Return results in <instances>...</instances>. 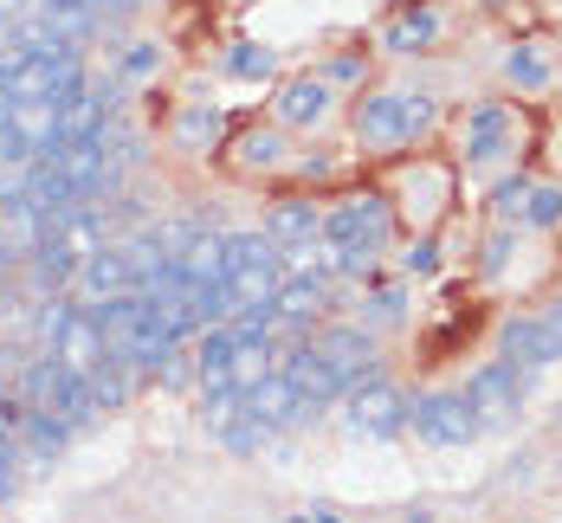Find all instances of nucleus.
<instances>
[{"label": "nucleus", "instance_id": "nucleus-1", "mask_svg": "<svg viewBox=\"0 0 562 523\" xmlns=\"http://www.w3.org/2000/svg\"><path fill=\"white\" fill-rule=\"evenodd\" d=\"M427 123H434V98H414V91H375V98L356 104V136L369 149H401Z\"/></svg>", "mask_w": 562, "mask_h": 523}, {"label": "nucleus", "instance_id": "nucleus-2", "mask_svg": "<svg viewBox=\"0 0 562 523\" xmlns=\"http://www.w3.org/2000/svg\"><path fill=\"white\" fill-rule=\"evenodd\" d=\"M324 239L330 246H349V252H369V259H382L394 239V207L382 194H356V201H337L330 214H324Z\"/></svg>", "mask_w": 562, "mask_h": 523}, {"label": "nucleus", "instance_id": "nucleus-3", "mask_svg": "<svg viewBox=\"0 0 562 523\" xmlns=\"http://www.w3.org/2000/svg\"><path fill=\"white\" fill-rule=\"evenodd\" d=\"M407 427L427 440V446H472L485 433V420L472 413V401L459 388H434V395H414L407 401Z\"/></svg>", "mask_w": 562, "mask_h": 523}, {"label": "nucleus", "instance_id": "nucleus-4", "mask_svg": "<svg viewBox=\"0 0 562 523\" xmlns=\"http://www.w3.org/2000/svg\"><path fill=\"white\" fill-rule=\"evenodd\" d=\"M349 433L356 440H401L407 433V395L382 375L349 382Z\"/></svg>", "mask_w": 562, "mask_h": 523}, {"label": "nucleus", "instance_id": "nucleus-5", "mask_svg": "<svg viewBox=\"0 0 562 523\" xmlns=\"http://www.w3.org/2000/svg\"><path fill=\"white\" fill-rule=\"evenodd\" d=\"M459 395L472 401V413L485 427H505V420H517V407H524V368L517 362H479Z\"/></svg>", "mask_w": 562, "mask_h": 523}, {"label": "nucleus", "instance_id": "nucleus-6", "mask_svg": "<svg viewBox=\"0 0 562 523\" xmlns=\"http://www.w3.org/2000/svg\"><path fill=\"white\" fill-rule=\"evenodd\" d=\"M505 362H517L524 375L562 362V304L550 317H510L505 323Z\"/></svg>", "mask_w": 562, "mask_h": 523}, {"label": "nucleus", "instance_id": "nucleus-7", "mask_svg": "<svg viewBox=\"0 0 562 523\" xmlns=\"http://www.w3.org/2000/svg\"><path fill=\"white\" fill-rule=\"evenodd\" d=\"M272 116H279V129H317L330 116V84L311 78V71L284 78L279 91H272Z\"/></svg>", "mask_w": 562, "mask_h": 523}, {"label": "nucleus", "instance_id": "nucleus-8", "mask_svg": "<svg viewBox=\"0 0 562 523\" xmlns=\"http://www.w3.org/2000/svg\"><path fill=\"white\" fill-rule=\"evenodd\" d=\"M317 355L337 368L342 395H349V382L375 375V337H369L362 323H337V330H324V337H317Z\"/></svg>", "mask_w": 562, "mask_h": 523}, {"label": "nucleus", "instance_id": "nucleus-9", "mask_svg": "<svg viewBox=\"0 0 562 523\" xmlns=\"http://www.w3.org/2000/svg\"><path fill=\"white\" fill-rule=\"evenodd\" d=\"M53 355L65 362V375H91V368L104 362V323H98L91 304H85V310L71 304V317H65V330H58Z\"/></svg>", "mask_w": 562, "mask_h": 523}, {"label": "nucleus", "instance_id": "nucleus-10", "mask_svg": "<svg viewBox=\"0 0 562 523\" xmlns=\"http://www.w3.org/2000/svg\"><path fill=\"white\" fill-rule=\"evenodd\" d=\"M239 413H246V420H259V427L272 433V427L304 420V395L291 388V375H284V368H272L259 388H246V395H239Z\"/></svg>", "mask_w": 562, "mask_h": 523}, {"label": "nucleus", "instance_id": "nucleus-11", "mask_svg": "<svg viewBox=\"0 0 562 523\" xmlns=\"http://www.w3.org/2000/svg\"><path fill=\"white\" fill-rule=\"evenodd\" d=\"M13 446H20V471H53L58 453L71 446V427L58 420L53 407H46V413L33 407V413H26V427L13 433Z\"/></svg>", "mask_w": 562, "mask_h": 523}, {"label": "nucleus", "instance_id": "nucleus-12", "mask_svg": "<svg viewBox=\"0 0 562 523\" xmlns=\"http://www.w3.org/2000/svg\"><path fill=\"white\" fill-rule=\"evenodd\" d=\"M272 310H279V330H311V323L330 310V285H324V278H279Z\"/></svg>", "mask_w": 562, "mask_h": 523}, {"label": "nucleus", "instance_id": "nucleus-13", "mask_svg": "<svg viewBox=\"0 0 562 523\" xmlns=\"http://www.w3.org/2000/svg\"><path fill=\"white\" fill-rule=\"evenodd\" d=\"M498 156H510V111L505 104H479V111L465 116V162L485 169Z\"/></svg>", "mask_w": 562, "mask_h": 523}, {"label": "nucleus", "instance_id": "nucleus-14", "mask_svg": "<svg viewBox=\"0 0 562 523\" xmlns=\"http://www.w3.org/2000/svg\"><path fill=\"white\" fill-rule=\"evenodd\" d=\"M284 375H291V388H297V395H304V401H337L342 395V382H337V368H330V362H324V355H317V343H297V349H284V362H279Z\"/></svg>", "mask_w": 562, "mask_h": 523}, {"label": "nucleus", "instance_id": "nucleus-15", "mask_svg": "<svg viewBox=\"0 0 562 523\" xmlns=\"http://www.w3.org/2000/svg\"><path fill=\"white\" fill-rule=\"evenodd\" d=\"M78 285L91 304H104V297H123V291H136V272H130V259H123V246H98L91 259H78Z\"/></svg>", "mask_w": 562, "mask_h": 523}, {"label": "nucleus", "instance_id": "nucleus-16", "mask_svg": "<svg viewBox=\"0 0 562 523\" xmlns=\"http://www.w3.org/2000/svg\"><path fill=\"white\" fill-rule=\"evenodd\" d=\"M149 368H136V362H123V355H104L85 382H91V395H98V413H123V407L136 401V382H143Z\"/></svg>", "mask_w": 562, "mask_h": 523}, {"label": "nucleus", "instance_id": "nucleus-17", "mask_svg": "<svg viewBox=\"0 0 562 523\" xmlns=\"http://www.w3.org/2000/svg\"><path fill=\"white\" fill-rule=\"evenodd\" d=\"M266 239H272V246H304V239H324V214H317L311 201L284 194V201H272V214H266Z\"/></svg>", "mask_w": 562, "mask_h": 523}, {"label": "nucleus", "instance_id": "nucleus-18", "mask_svg": "<svg viewBox=\"0 0 562 523\" xmlns=\"http://www.w3.org/2000/svg\"><path fill=\"white\" fill-rule=\"evenodd\" d=\"M188 285H226V232H194L188 252L169 259Z\"/></svg>", "mask_w": 562, "mask_h": 523}, {"label": "nucleus", "instance_id": "nucleus-19", "mask_svg": "<svg viewBox=\"0 0 562 523\" xmlns=\"http://www.w3.org/2000/svg\"><path fill=\"white\" fill-rule=\"evenodd\" d=\"M226 368H233V323H214V330H201V343H194V382H201V388H233Z\"/></svg>", "mask_w": 562, "mask_h": 523}, {"label": "nucleus", "instance_id": "nucleus-20", "mask_svg": "<svg viewBox=\"0 0 562 523\" xmlns=\"http://www.w3.org/2000/svg\"><path fill=\"white\" fill-rule=\"evenodd\" d=\"M58 388H65V362H58L53 349H40V355H33V362L20 368V401L46 413V407L58 401Z\"/></svg>", "mask_w": 562, "mask_h": 523}, {"label": "nucleus", "instance_id": "nucleus-21", "mask_svg": "<svg viewBox=\"0 0 562 523\" xmlns=\"http://www.w3.org/2000/svg\"><path fill=\"white\" fill-rule=\"evenodd\" d=\"M272 375V337H233V368H226V382L246 395V388H259Z\"/></svg>", "mask_w": 562, "mask_h": 523}, {"label": "nucleus", "instance_id": "nucleus-22", "mask_svg": "<svg viewBox=\"0 0 562 523\" xmlns=\"http://www.w3.org/2000/svg\"><path fill=\"white\" fill-rule=\"evenodd\" d=\"M434 39H440V13H434V7H407L389 26L382 46H389V53H420V46H434Z\"/></svg>", "mask_w": 562, "mask_h": 523}, {"label": "nucleus", "instance_id": "nucleus-23", "mask_svg": "<svg viewBox=\"0 0 562 523\" xmlns=\"http://www.w3.org/2000/svg\"><path fill=\"white\" fill-rule=\"evenodd\" d=\"M175 143H181L188 156L214 149V143H221V111H214V104H181V116H175Z\"/></svg>", "mask_w": 562, "mask_h": 523}, {"label": "nucleus", "instance_id": "nucleus-24", "mask_svg": "<svg viewBox=\"0 0 562 523\" xmlns=\"http://www.w3.org/2000/svg\"><path fill=\"white\" fill-rule=\"evenodd\" d=\"M53 413L71 427V433H85V427H98V420H104V413H98V395H91V382H85V375H65Z\"/></svg>", "mask_w": 562, "mask_h": 523}, {"label": "nucleus", "instance_id": "nucleus-25", "mask_svg": "<svg viewBox=\"0 0 562 523\" xmlns=\"http://www.w3.org/2000/svg\"><path fill=\"white\" fill-rule=\"evenodd\" d=\"M221 71H226V78H239V84H259V78H272V71H279V58L266 53L259 39H233L226 58H221Z\"/></svg>", "mask_w": 562, "mask_h": 523}, {"label": "nucleus", "instance_id": "nucleus-26", "mask_svg": "<svg viewBox=\"0 0 562 523\" xmlns=\"http://www.w3.org/2000/svg\"><path fill=\"white\" fill-rule=\"evenodd\" d=\"M233 156H239V169H252V174L279 169V162H284V129L272 123V129H252V136H239V143H233Z\"/></svg>", "mask_w": 562, "mask_h": 523}, {"label": "nucleus", "instance_id": "nucleus-27", "mask_svg": "<svg viewBox=\"0 0 562 523\" xmlns=\"http://www.w3.org/2000/svg\"><path fill=\"white\" fill-rule=\"evenodd\" d=\"M505 78L517 84V91H543V84L557 78V65L537 53V46H510L505 53Z\"/></svg>", "mask_w": 562, "mask_h": 523}, {"label": "nucleus", "instance_id": "nucleus-28", "mask_svg": "<svg viewBox=\"0 0 562 523\" xmlns=\"http://www.w3.org/2000/svg\"><path fill=\"white\" fill-rule=\"evenodd\" d=\"M40 20L53 26L65 46H78V39L98 26V13H91V7H71V0H40Z\"/></svg>", "mask_w": 562, "mask_h": 523}, {"label": "nucleus", "instance_id": "nucleus-29", "mask_svg": "<svg viewBox=\"0 0 562 523\" xmlns=\"http://www.w3.org/2000/svg\"><path fill=\"white\" fill-rule=\"evenodd\" d=\"M524 227H537V232H557L562 227V187L557 181H543V187H530L524 194V214H517Z\"/></svg>", "mask_w": 562, "mask_h": 523}, {"label": "nucleus", "instance_id": "nucleus-30", "mask_svg": "<svg viewBox=\"0 0 562 523\" xmlns=\"http://www.w3.org/2000/svg\"><path fill=\"white\" fill-rule=\"evenodd\" d=\"M233 420H239V388H201V427L214 440H221Z\"/></svg>", "mask_w": 562, "mask_h": 523}, {"label": "nucleus", "instance_id": "nucleus-31", "mask_svg": "<svg viewBox=\"0 0 562 523\" xmlns=\"http://www.w3.org/2000/svg\"><path fill=\"white\" fill-rule=\"evenodd\" d=\"M65 317H71V304H65V297H40V317H33V349H53L58 330H65Z\"/></svg>", "mask_w": 562, "mask_h": 523}, {"label": "nucleus", "instance_id": "nucleus-32", "mask_svg": "<svg viewBox=\"0 0 562 523\" xmlns=\"http://www.w3.org/2000/svg\"><path fill=\"white\" fill-rule=\"evenodd\" d=\"M221 446H226V453H239V459H252V453L266 446V427L239 413V420H233V427H226V433H221Z\"/></svg>", "mask_w": 562, "mask_h": 523}, {"label": "nucleus", "instance_id": "nucleus-33", "mask_svg": "<svg viewBox=\"0 0 562 523\" xmlns=\"http://www.w3.org/2000/svg\"><path fill=\"white\" fill-rule=\"evenodd\" d=\"M194 232H201L194 220H162V227H149V239H156V252H162V259H181Z\"/></svg>", "mask_w": 562, "mask_h": 523}, {"label": "nucleus", "instance_id": "nucleus-34", "mask_svg": "<svg viewBox=\"0 0 562 523\" xmlns=\"http://www.w3.org/2000/svg\"><path fill=\"white\" fill-rule=\"evenodd\" d=\"M401 310H407V291H401V285L375 291V297H362V317H369V323H394Z\"/></svg>", "mask_w": 562, "mask_h": 523}, {"label": "nucleus", "instance_id": "nucleus-35", "mask_svg": "<svg viewBox=\"0 0 562 523\" xmlns=\"http://www.w3.org/2000/svg\"><path fill=\"white\" fill-rule=\"evenodd\" d=\"M20 478H26V471H20V446H13V433L0 427V504L20 491Z\"/></svg>", "mask_w": 562, "mask_h": 523}, {"label": "nucleus", "instance_id": "nucleus-36", "mask_svg": "<svg viewBox=\"0 0 562 523\" xmlns=\"http://www.w3.org/2000/svg\"><path fill=\"white\" fill-rule=\"evenodd\" d=\"M524 194H530V181H524V174H510V181H498V187H492L498 220H517V214H524Z\"/></svg>", "mask_w": 562, "mask_h": 523}, {"label": "nucleus", "instance_id": "nucleus-37", "mask_svg": "<svg viewBox=\"0 0 562 523\" xmlns=\"http://www.w3.org/2000/svg\"><path fill=\"white\" fill-rule=\"evenodd\" d=\"M156 382H162V388H188V382H194V355H181V343H175L169 355L156 362Z\"/></svg>", "mask_w": 562, "mask_h": 523}, {"label": "nucleus", "instance_id": "nucleus-38", "mask_svg": "<svg viewBox=\"0 0 562 523\" xmlns=\"http://www.w3.org/2000/svg\"><path fill=\"white\" fill-rule=\"evenodd\" d=\"M362 71H369V53H337L324 65V84H362Z\"/></svg>", "mask_w": 562, "mask_h": 523}, {"label": "nucleus", "instance_id": "nucleus-39", "mask_svg": "<svg viewBox=\"0 0 562 523\" xmlns=\"http://www.w3.org/2000/svg\"><path fill=\"white\" fill-rule=\"evenodd\" d=\"M156 65H162V46H149V39H136V46L123 53V71H130V78H149Z\"/></svg>", "mask_w": 562, "mask_h": 523}, {"label": "nucleus", "instance_id": "nucleus-40", "mask_svg": "<svg viewBox=\"0 0 562 523\" xmlns=\"http://www.w3.org/2000/svg\"><path fill=\"white\" fill-rule=\"evenodd\" d=\"M414 278H427V272H440V246L434 239H420V246H407V259H401Z\"/></svg>", "mask_w": 562, "mask_h": 523}, {"label": "nucleus", "instance_id": "nucleus-41", "mask_svg": "<svg viewBox=\"0 0 562 523\" xmlns=\"http://www.w3.org/2000/svg\"><path fill=\"white\" fill-rule=\"evenodd\" d=\"M20 162H33V156H26L20 129H13V123H0V169H20Z\"/></svg>", "mask_w": 562, "mask_h": 523}, {"label": "nucleus", "instance_id": "nucleus-42", "mask_svg": "<svg viewBox=\"0 0 562 523\" xmlns=\"http://www.w3.org/2000/svg\"><path fill=\"white\" fill-rule=\"evenodd\" d=\"M510 259V232H492V246H485V272H505Z\"/></svg>", "mask_w": 562, "mask_h": 523}, {"label": "nucleus", "instance_id": "nucleus-43", "mask_svg": "<svg viewBox=\"0 0 562 523\" xmlns=\"http://www.w3.org/2000/svg\"><path fill=\"white\" fill-rule=\"evenodd\" d=\"M297 169H304V174H330V169H337V162H330V156H324V149H317V156H304V162H297Z\"/></svg>", "mask_w": 562, "mask_h": 523}, {"label": "nucleus", "instance_id": "nucleus-44", "mask_svg": "<svg viewBox=\"0 0 562 523\" xmlns=\"http://www.w3.org/2000/svg\"><path fill=\"white\" fill-rule=\"evenodd\" d=\"M311 518H317V523H342L337 511H330V504H317V511H311Z\"/></svg>", "mask_w": 562, "mask_h": 523}, {"label": "nucleus", "instance_id": "nucleus-45", "mask_svg": "<svg viewBox=\"0 0 562 523\" xmlns=\"http://www.w3.org/2000/svg\"><path fill=\"white\" fill-rule=\"evenodd\" d=\"M71 7H91V13H98V7H104V0H71Z\"/></svg>", "mask_w": 562, "mask_h": 523}, {"label": "nucleus", "instance_id": "nucleus-46", "mask_svg": "<svg viewBox=\"0 0 562 523\" xmlns=\"http://www.w3.org/2000/svg\"><path fill=\"white\" fill-rule=\"evenodd\" d=\"M407 523H434V518H427V511H414V518H407Z\"/></svg>", "mask_w": 562, "mask_h": 523}, {"label": "nucleus", "instance_id": "nucleus-47", "mask_svg": "<svg viewBox=\"0 0 562 523\" xmlns=\"http://www.w3.org/2000/svg\"><path fill=\"white\" fill-rule=\"evenodd\" d=\"M557 304H562V297H557Z\"/></svg>", "mask_w": 562, "mask_h": 523}]
</instances>
